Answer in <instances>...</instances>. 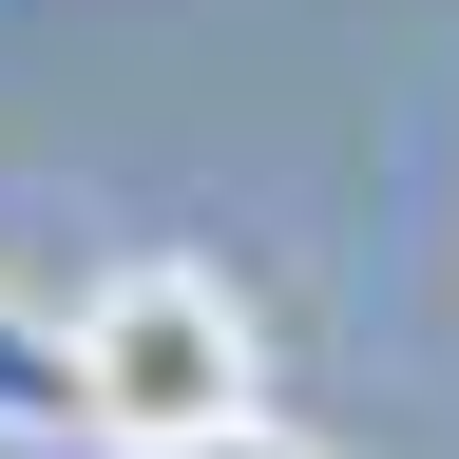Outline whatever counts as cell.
Instances as JSON below:
<instances>
[{
	"label": "cell",
	"instance_id": "cell-1",
	"mask_svg": "<svg viewBox=\"0 0 459 459\" xmlns=\"http://www.w3.org/2000/svg\"><path fill=\"white\" fill-rule=\"evenodd\" d=\"M268 421V325H249V287L192 268V249H134L77 307V440L115 459H192V440H249Z\"/></svg>",
	"mask_w": 459,
	"mask_h": 459
},
{
	"label": "cell",
	"instance_id": "cell-2",
	"mask_svg": "<svg viewBox=\"0 0 459 459\" xmlns=\"http://www.w3.org/2000/svg\"><path fill=\"white\" fill-rule=\"evenodd\" d=\"M0 440H77V325L0 287Z\"/></svg>",
	"mask_w": 459,
	"mask_h": 459
},
{
	"label": "cell",
	"instance_id": "cell-3",
	"mask_svg": "<svg viewBox=\"0 0 459 459\" xmlns=\"http://www.w3.org/2000/svg\"><path fill=\"white\" fill-rule=\"evenodd\" d=\"M192 459H325V440H287V421H249V440H192Z\"/></svg>",
	"mask_w": 459,
	"mask_h": 459
}]
</instances>
